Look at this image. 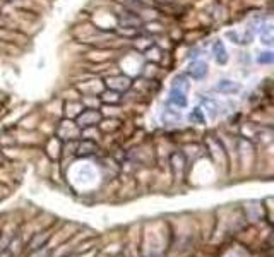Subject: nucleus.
<instances>
[{"mask_svg":"<svg viewBox=\"0 0 274 257\" xmlns=\"http://www.w3.org/2000/svg\"><path fill=\"white\" fill-rule=\"evenodd\" d=\"M214 89L218 93H221V95H238V93L242 91V86L238 84L235 81H230V79H221L216 82Z\"/></svg>","mask_w":274,"mask_h":257,"instance_id":"nucleus-1","label":"nucleus"},{"mask_svg":"<svg viewBox=\"0 0 274 257\" xmlns=\"http://www.w3.org/2000/svg\"><path fill=\"white\" fill-rule=\"evenodd\" d=\"M106 82H108V87H111V89H115V91H127L130 87V79L124 76L110 77Z\"/></svg>","mask_w":274,"mask_h":257,"instance_id":"nucleus-4","label":"nucleus"},{"mask_svg":"<svg viewBox=\"0 0 274 257\" xmlns=\"http://www.w3.org/2000/svg\"><path fill=\"white\" fill-rule=\"evenodd\" d=\"M226 36L231 40V43H235V45H248L253 40V31L252 29H248V31L245 29V33H243L242 36L238 34L237 31H228Z\"/></svg>","mask_w":274,"mask_h":257,"instance_id":"nucleus-3","label":"nucleus"},{"mask_svg":"<svg viewBox=\"0 0 274 257\" xmlns=\"http://www.w3.org/2000/svg\"><path fill=\"white\" fill-rule=\"evenodd\" d=\"M189 76L195 81H202L207 76V64L202 60H194L189 65Z\"/></svg>","mask_w":274,"mask_h":257,"instance_id":"nucleus-2","label":"nucleus"},{"mask_svg":"<svg viewBox=\"0 0 274 257\" xmlns=\"http://www.w3.org/2000/svg\"><path fill=\"white\" fill-rule=\"evenodd\" d=\"M202 103H204V106H206V110L209 112V115L211 117H216L218 115V110H220V105L214 101V100H211V98H206V100H202Z\"/></svg>","mask_w":274,"mask_h":257,"instance_id":"nucleus-9","label":"nucleus"},{"mask_svg":"<svg viewBox=\"0 0 274 257\" xmlns=\"http://www.w3.org/2000/svg\"><path fill=\"white\" fill-rule=\"evenodd\" d=\"M274 60L272 51H259L257 53V62L259 64H271Z\"/></svg>","mask_w":274,"mask_h":257,"instance_id":"nucleus-12","label":"nucleus"},{"mask_svg":"<svg viewBox=\"0 0 274 257\" xmlns=\"http://www.w3.org/2000/svg\"><path fill=\"white\" fill-rule=\"evenodd\" d=\"M100 120V113L94 112V110H89V112H84L83 115L79 117V123L81 125H93Z\"/></svg>","mask_w":274,"mask_h":257,"instance_id":"nucleus-7","label":"nucleus"},{"mask_svg":"<svg viewBox=\"0 0 274 257\" xmlns=\"http://www.w3.org/2000/svg\"><path fill=\"white\" fill-rule=\"evenodd\" d=\"M120 21L124 23V26H129V28H135V26L141 24V19L137 17V14H134V12H127L125 19L120 17Z\"/></svg>","mask_w":274,"mask_h":257,"instance_id":"nucleus-8","label":"nucleus"},{"mask_svg":"<svg viewBox=\"0 0 274 257\" xmlns=\"http://www.w3.org/2000/svg\"><path fill=\"white\" fill-rule=\"evenodd\" d=\"M212 53H214V59H216L218 64L225 65L228 62V51L225 48V43H223L221 40L214 41V45H212Z\"/></svg>","mask_w":274,"mask_h":257,"instance_id":"nucleus-5","label":"nucleus"},{"mask_svg":"<svg viewBox=\"0 0 274 257\" xmlns=\"http://www.w3.org/2000/svg\"><path fill=\"white\" fill-rule=\"evenodd\" d=\"M173 87H177V89H182V91L189 89V82H187V77L185 76H177L175 79H173Z\"/></svg>","mask_w":274,"mask_h":257,"instance_id":"nucleus-11","label":"nucleus"},{"mask_svg":"<svg viewBox=\"0 0 274 257\" xmlns=\"http://www.w3.org/2000/svg\"><path fill=\"white\" fill-rule=\"evenodd\" d=\"M190 120L195 122V123H204V122H206L204 112H202L201 108H194V110L190 112Z\"/></svg>","mask_w":274,"mask_h":257,"instance_id":"nucleus-10","label":"nucleus"},{"mask_svg":"<svg viewBox=\"0 0 274 257\" xmlns=\"http://www.w3.org/2000/svg\"><path fill=\"white\" fill-rule=\"evenodd\" d=\"M170 103L171 105H175V106H179V108H185L187 106V95H185V91H182V89H177V87H173V89L170 91Z\"/></svg>","mask_w":274,"mask_h":257,"instance_id":"nucleus-6","label":"nucleus"}]
</instances>
